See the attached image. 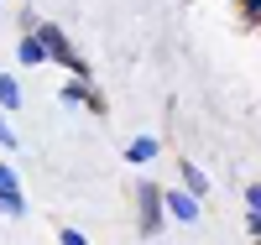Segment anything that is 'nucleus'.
<instances>
[{
	"mask_svg": "<svg viewBox=\"0 0 261 245\" xmlns=\"http://www.w3.org/2000/svg\"><path fill=\"white\" fill-rule=\"evenodd\" d=\"M136 204H141V235H157L162 219H167V198L151 183H136Z\"/></svg>",
	"mask_w": 261,
	"mask_h": 245,
	"instance_id": "nucleus-1",
	"label": "nucleus"
},
{
	"mask_svg": "<svg viewBox=\"0 0 261 245\" xmlns=\"http://www.w3.org/2000/svg\"><path fill=\"white\" fill-rule=\"evenodd\" d=\"M167 214L172 219H183V225H193V219H199V193H167Z\"/></svg>",
	"mask_w": 261,
	"mask_h": 245,
	"instance_id": "nucleus-2",
	"label": "nucleus"
},
{
	"mask_svg": "<svg viewBox=\"0 0 261 245\" xmlns=\"http://www.w3.org/2000/svg\"><path fill=\"white\" fill-rule=\"evenodd\" d=\"M16 58H21V63H53V58H47V42H42L37 32H21V42H16Z\"/></svg>",
	"mask_w": 261,
	"mask_h": 245,
	"instance_id": "nucleus-3",
	"label": "nucleus"
},
{
	"mask_svg": "<svg viewBox=\"0 0 261 245\" xmlns=\"http://www.w3.org/2000/svg\"><path fill=\"white\" fill-rule=\"evenodd\" d=\"M151 157H157V141H151V136H136V141L125 146V162H130V167H141V162H151Z\"/></svg>",
	"mask_w": 261,
	"mask_h": 245,
	"instance_id": "nucleus-4",
	"label": "nucleus"
},
{
	"mask_svg": "<svg viewBox=\"0 0 261 245\" xmlns=\"http://www.w3.org/2000/svg\"><path fill=\"white\" fill-rule=\"evenodd\" d=\"M21 104H27V99H21V84L11 73H0V110L11 115V110H21Z\"/></svg>",
	"mask_w": 261,
	"mask_h": 245,
	"instance_id": "nucleus-5",
	"label": "nucleus"
},
{
	"mask_svg": "<svg viewBox=\"0 0 261 245\" xmlns=\"http://www.w3.org/2000/svg\"><path fill=\"white\" fill-rule=\"evenodd\" d=\"M0 214H11V219L27 214V198H21V188H6V193H0Z\"/></svg>",
	"mask_w": 261,
	"mask_h": 245,
	"instance_id": "nucleus-6",
	"label": "nucleus"
},
{
	"mask_svg": "<svg viewBox=\"0 0 261 245\" xmlns=\"http://www.w3.org/2000/svg\"><path fill=\"white\" fill-rule=\"evenodd\" d=\"M183 188H188V193H199V198H204V188H209V177H204L199 167H193V162H183Z\"/></svg>",
	"mask_w": 261,
	"mask_h": 245,
	"instance_id": "nucleus-7",
	"label": "nucleus"
},
{
	"mask_svg": "<svg viewBox=\"0 0 261 245\" xmlns=\"http://www.w3.org/2000/svg\"><path fill=\"white\" fill-rule=\"evenodd\" d=\"M0 146H6V151H11V146H21V141H16V130L6 125V115H0Z\"/></svg>",
	"mask_w": 261,
	"mask_h": 245,
	"instance_id": "nucleus-8",
	"label": "nucleus"
},
{
	"mask_svg": "<svg viewBox=\"0 0 261 245\" xmlns=\"http://www.w3.org/2000/svg\"><path fill=\"white\" fill-rule=\"evenodd\" d=\"M6 188H16V172H11L6 162H0V193H6Z\"/></svg>",
	"mask_w": 261,
	"mask_h": 245,
	"instance_id": "nucleus-9",
	"label": "nucleus"
},
{
	"mask_svg": "<svg viewBox=\"0 0 261 245\" xmlns=\"http://www.w3.org/2000/svg\"><path fill=\"white\" fill-rule=\"evenodd\" d=\"M58 240H63V245H89V240H84V235H79V230H63V235H58Z\"/></svg>",
	"mask_w": 261,
	"mask_h": 245,
	"instance_id": "nucleus-10",
	"label": "nucleus"
},
{
	"mask_svg": "<svg viewBox=\"0 0 261 245\" xmlns=\"http://www.w3.org/2000/svg\"><path fill=\"white\" fill-rule=\"evenodd\" d=\"M246 204H251V209H261V183H256V188H246Z\"/></svg>",
	"mask_w": 261,
	"mask_h": 245,
	"instance_id": "nucleus-11",
	"label": "nucleus"
},
{
	"mask_svg": "<svg viewBox=\"0 0 261 245\" xmlns=\"http://www.w3.org/2000/svg\"><path fill=\"white\" fill-rule=\"evenodd\" d=\"M246 225H251V235L261 240V209H251V219H246Z\"/></svg>",
	"mask_w": 261,
	"mask_h": 245,
	"instance_id": "nucleus-12",
	"label": "nucleus"
},
{
	"mask_svg": "<svg viewBox=\"0 0 261 245\" xmlns=\"http://www.w3.org/2000/svg\"><path fill=\"white\" fill-rule=\"evenodd\" d=\"M246 21H261V0H246Z\"/></svg>",
	"mask_w": 261,
	"mask_h": 245,
	"instance_id": "nucleus-13",
	"label": "nucleus"
}]
</instances>
